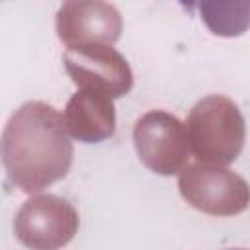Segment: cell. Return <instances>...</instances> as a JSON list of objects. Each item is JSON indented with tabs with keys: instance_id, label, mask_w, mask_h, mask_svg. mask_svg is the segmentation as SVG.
Here are the masks:
<instances>
[{
	"instance_id": "1",
	"label": "cell",
	"mask_w": 250,
	"mask_h": 250,
	"mask_svg": "<svg viewBox=\"0 0 250 250\" xmlns=\"http://www.w3.org/2000/svg\"><path fill=\"white\" fill-rule=\"evenodd\" d=\"M2 160L10 182L25 193L64 178L72 164L64 115L49 104L25 102L6 123Z\"/></svg>"
},
{
	"instance_id": "2",
	"label": "cell",
	"mask_w": 250,
	"mask_h": 250,
	"mask_svg": "<svg viewBox=\"0 0 250 250\" xmlns=\"http://www.w3.org/2000/svg\"><path fill=\"white\" fill-rule=\"evenodd\" d=\"M189 150L205 164H230L244 145V119L225 96L199 100L186 121Z\"/></svg>"
},
{
	"instance_id": "3",
	"label": "cell",
	"mask_w": 250,
	"mask_h": 250,
	"mask_svg": "<svg viewBox=\"0 0 250 250\" xmlns=\"http://www.w3.org/2000/svg\"><path fill=\"white\" fill-rule=\"evenodd\" d=\"M178 188L191 207L209 215H236L250 203L248 184L221 166H188L180 174Z\"/></svg>"
},
{
	"instance_id": "4",
	"label": "cell",
	"mask_w": 250,
	"mask_h": 250,
	"mask_svg": "<svg viewBox=\"0 0 250 250\" xmlns=\"http://www.w3.org/2000/svg\"><path fill=\"white\" fill-rule=\"evenodd\" d=\"M133 139L139 158L156 174H178L189 158L188 131L178 117L166 111L145 113L135 123Z\"/></svg>"
},
{
	"instance_id": "5",
	"label": "cell",
	"mask_w": 250,
	"mask_h": 250,
	"mask_svg": "<svg viewBox=\"0 0 250 250\" xmlns=\"http://www.w3.org/2000/svg\"><path fill=\"white\" fill-rule=\"evenodd\" d=\"M64 66L78 88L100 90L111 98L125 96L133 86V72L127 61L105 43L68 45Z\"/></svg>"
},
{
	"instance_id": "6",
	"label": "cell",
	"mask_w": 250,
	"mask_h": 250,
	"mask_svg": "<svg viewBox=\"0 0 250 250\" xmlns=\"http://www.w3.org/2000/svg\"><path fill=\"white\" fill-rule=\"evenodd\" d=\"M14 229L25 246L57 248L76 234L78 215L68 201L57 195H37L21 205Z\"/></svg>"
},
{
	"instance_id": "7",
	"label": "cell",
	"mask_w": 250,
	"mask_h": 250,
	"mask_svg": "<svg viewBox=\"0 0 250 250\" xmlns=\"http://www.w3.org/2000/svg\"><path fill=\"white\" fill-rule=\"evenodd\" d=\"M121 16L105 0H68L57 12V35L68 45H113L121 35Z\"/></svg>"
},
{
	"instance_id": "8",
	"label": "cell",
	"mask_w": 250,
	"mask_h": 250,
	"mask_svg": "<svg viewBox=\"0 0 250 250\" xmlns=\"http://www.w3.org/2000/svg\"><path fill=\"white\" fill-rule=\"evenodd\" d=\"M68 133L82 143H100L115 131V109L111 96L100 90L80 88L64 109Z\"/></svg>"
},
{
	"instance_id": "9",
	"label": "cell",
	"mask_w": 250,
	"mask_h": 250,
	"mask_svg": "<svg viewBox=\"0 0 250 250\" xmlns=\"http://www.w3.org/2000/svg\"><path fill=\"white\" fill-rule=\"evenodd\" d=\"M213 35L238 37L250 27V0H195Z\"/></svg>"
}]
</instances>
